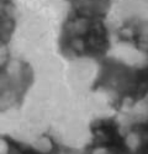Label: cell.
<instances>
[{"instance_id":"1","label":"cell","mask_w":148,"mask_h":154,"mask_svg":"<svg viewBox=\"0 0 148 154\" xmlns=\"http://www.w3.org/2000/svg\"><path fill=\"white\" fill-rule=\"evenodd\" d=\"M6 59H8V49L4 45L0 43V67L4 66Z\"/></svg>"},{"instance_id":"2","label":"cell","mask_w":148,"mask_h":154,"mask_svg":"<svg viewBox=\"0 0 148 154\" xmlns=\"http://www.w3.org/2000/svg\"><path fill=\"white\" fill-rule=\"evenodd\" d=\"M9 153V144L5 139L0 138V154H8Z\"/></svg>"}]
</instances>
